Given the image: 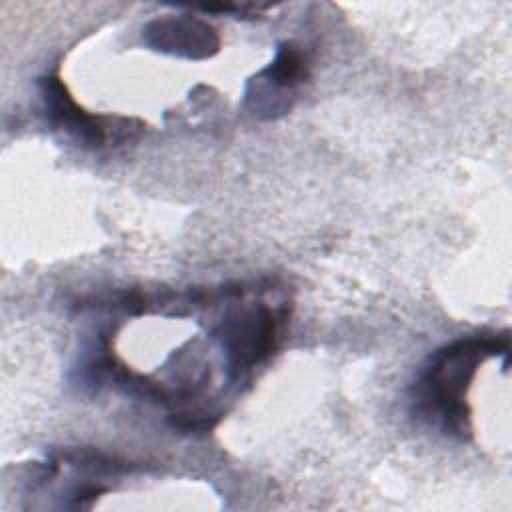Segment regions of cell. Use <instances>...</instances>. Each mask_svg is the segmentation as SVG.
I'll use <instances>...</instances> for the list:
<instances>
[{
  "label": "cell",
  "instance_id": "6da1fadb",
  "mask_svg": "<svg viewBox=\"0 0 512 512\" xmlns=\"http://www.w3.org/2000/svg\"><path fill=\"white\" fill-rule=\"evenodd\" d=\"M496 354H508V336L460 338L440 348L416 384V404L434 414L446 430L464 434L468 428L466 390L478 366Z\"/></svg>",
  "mask_w": 512,
  "mask_h": 512
},
{
  "label": "cell",
  "instance_id": "7a4b0ae2",
  "mask_svg": "<svg viewBox=\"0 0 512 512\" xmlns=\"http://www.w3.org/2000/svg\"><path fill=\"white\" fill-rule=\"evenodd\" d=\"M276 318L264 306L230 314L216 328L228 358V370L238 376L266 358L276 344Z\"/></svg>",
  "mask_w": 512,
  "mask_h": 512
},
{
  "label": "cell",
  "instance_id": "3957f363",
  "mask_svg": "<svg viewBox=\"0 0 512 512\" xmlns=\"http://www.w3.org/2000/svg\"><path fill=\"white\" fill-rule=\"evenodd\" d=\"M42 94L52 124L70 132L84 146L98 148L104 142V126L100 118L84 112L68 94L58 76H48L42 82Z\"/></svg>",
  "mask_w": 512,
  "mask_h": 512
},
{
  "label": "cell",
  "instance_id": "277c9868",
  "mask_svg": "<svg viewBox=\"0 0 512 512\" xmlns=\"http://www.w3.org/2000/svg\"><path fill=\"white\" fill-rule=\"evenodd\" d=\"M304 74V60L300 52L292 46H284L278 52L276 60L262 72V76H266V80L278 88H290L298 84L304 78Z\"/></svg>",
  "mask_w": 512,
  "mask_h": 512
}]
</instances>
